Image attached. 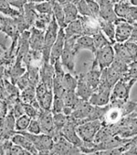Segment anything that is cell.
Segmentation results:
<instances>
[{
    "label": "cell",
    "mask_w": 137,
    "mask_h": 155,
    "mask_svg": "<svg viewBox=\"0 0 137 155\" xmlns=\"http://www.w3.org/2000/svg\"><path fill=\"white\" fill-rule=\"evenodd\" d=\"M111 135L130 139L137 135V117L125 116L117 123L104 126Z\"/></svg>",
    "instance_id": "cell-1"
},
{
    "label": "cell",
    "mask_w": 137,
    "mask_h": 155,
    "mask_svg": "<svg viewBox=\"0 0 137 155\" xmlns=\"http://www.w3.org/2000/svg\"><path fill=\"white\" fill-rule=\"evenodd\" d=\"M24 136H26L38 150L39 154H50V150L54 144V139L45 133L40 134H32L28 131H16Z\"/></svg>",
    "instance_id": "cell-2"
},
{
    "label": "cell",
    "mask_w": 137,
    "mask_h": 155,
    "mask_svg": "<svg viewBox=\"0 0 137 155\" xmlns=\"http://www.w3.org/2000/svg\"><path fill=\"white\" fill-rule=\"evenodd\" d=\"M113 44H108L100 49H98L93 53L95 55L94 61H92L91 68L102 70L109 67L114 60V50Z\"/></svg>",
    "instance_id": "cell-3"
},
{
    "label": "cell",
    "mask_w": 137,
    "mask_h": 155,
    "mask_svg": "<svg viewBox=\"0 0 137 155\" xmlns=\"http://www.w3.org/2000/svg\"><path fill=\"white\" fill-rule=\"evenodd\" d=\"M59 24L57 23L54 16H52V18L50 22L49 23L44 34V45L42 49V59L43 61H49V56H50V51L51 48L57 39L58 32H59Z\"/></svg>",
    "instance_id": "cell-4"
},
{
    "label": "cell",
    "mask_w": 137,
    "mask_h": 155,
    "mask_svg": "<svg viewBox=\"0 0 137 155\" xmlns=\"http://www.w3.org/2000/svg\"><path fill=\"white\" fill-rule=\"evenodd\" d=\"M101 126V121L100 119L89 120L79 124L76 127V131L84 142H92Z\"/></svg>",
    "instance_id": "cell-5"
},
{
    "label": "cell",
    "mask_w": 137,
    "mask_h": 155,
    "mask_svg": "<svg viewBox=\"0 0 137 155\" xmlns=\"http://www.w3.org/2000/svg\"><path fill=\"white\" fill-rule=\"evenodd\" d=\"M137 79H126L122 77L113 87L110 101L114 99L119 100H129L130 97V91L132 85L135 84Z\"/></svg>",
    "instance_id": "cell-6"
},
{
    "label": "cell",
    "mask_w": 137,
    "mask_h": 155,
    "mask_svg": "<svg viewBox=\"0 0 137 155\" xmlns=\"http://www.w3.org/2000/svg\"><path fill=\"white\" fill-rule=\"evenodd\" d=\"M37 119L40 122L41 132L50 135L54 140L61 136L60 131L57 130L53 122V113L51 110H43L40 113Z\"/></svg>",
    "instance_id": "cell-7"
},
{
    "label": "cell",
    "mask_w": 137,
    "mask_h": 155,
    "mask_svg": "<svg viewBox=\"0 0 137 155\" xmlns=\"http://www.w3.org/2000/svg\"><path fill=\"white\" fill-rule=\"evenodd\" d=\"M81 150L79 147L75 146L72 142L67 140L62 135L54 140L53 147L50 150V154H59V155H72V154H81Z\"/></svg>",
    "instance_id": "cell-8"
},
{
    "label": "cell",
    "mask_w": 137,
    "mask_h": 155,
    "mask_svg": "<svg viewBox=\"0 0 137 155\" xmlns=\"http://www.w3.org/2000/svg\"><path fill=\"white\" fill-rule=\"evenodd\" d=\"M115 25V37L114 40L116 42L123 43L130 39V36L132 31V25L127 22L123 18H117L114 22Z\"/></svg>",
    "instance_id": "cell-9"
},
{
    "label": "cell",
    "mask_w": 137,
    "mask_h": 155,
    "mask_svg": "<svg viewBox=\"0 0 137 155\" xmlns=\"http://www.w3.org/2000/svg\"><path fill=\"white\" fill-rule=\"evenodd\" d=\"M64 43H65V32H64V28H59L57 39L51 48L50 51V56H49V63L51 64H54V63L60 59L61 53L64 49Z\"/></svg>",
    "instance_id": "cell-10"
},
{
    "label": "cell",
    "mask_w": 137,
    "mask_h": 155,
    "mask_svg": "<svg viewBox=\"0 0 137 155\" xmlns=\"http://www.w3.org/2000/svg\"><path fill=\"white\" fill-rule=\"evenodd\" d=\"M30 37H29V48L32 51H42L44 45V34L45 30L39 29L34 26L30 27Z\"/></svg>",
    "instance_id": "cell-11"
},
{
    "label": "cell",
    "mask_w": 137,
    "mask_h": 155,
    "mask_svg": "<svg viewBox=\"0 0 137 155\" xmlns=\"http://www.w3.org/2000/svg\"><path fill=\"white\" fill-rule=\"evenodd\" d=\"M112 91L110 90H104L96 88L91 96L89 98V102L93 106L98 107H104L107 106L110 103V97H111Z\"/></svg>",
    "instance_id": "cell-12"
},
{
    "label": "cell",
    "mask_w": 137,
    "mask_h": 155,
    "mask_svg": "<svg viewBox=\"0 0 137 155\" xmlns=\"http://www.w3.org/2000/svg\"><path fill=\"white\" fill-rule=\"evenodd\" d=\"M98 3L100 5V18L114 23L118 17L114 12L113 4L110 0H98Z\"/></svg>",
    "instance_id": "cell-13"
},
{
    "label": "cell",
    "mask_w": 137,
    "mask_h": 155,
    "mask_svg": "<svg viewBox=\"0 0 137 155\" xmlns=\"http://www.w3.org/2000/svg\"><path fill=\"white\" fill-rule=\"evenodd\" d=\"M54 74V65L51 64L49 61H42L40 67V82L44 83L50 90H52L53 86Z\"/></svg>",
    "instance_id": "cell-14"
},
{
    "label": "cell",
    "mask_w": 137,
    "mask_h": 155,
    "mask_svg": "<svg viewBox=\"0 0 137 155\" xmlns=\"http://www.w3.org/2000/svg\"><path fill=\"white\" fill-rule=\"evenodd\" d=\"M100 74H101V70L96 68H91L86 73H81L79 75H81L84 79L86 84L89 85V87L92 91H94L100 84Z\"/></svg>",
    "instance_id": "cell-15"
},
{
    "label": "cell",
    "mask_w": 137,
    "mask_h": 155,
    "mask_svg": "<svg viewBox=\"0 0 137 155\" xmlns=\"http://www.w3.org/2000/svg\"><path fill=\"white\" fill-rule=\"evenodd\" d=\"M65 39H68L71 37H80L83 35V28L81 19L78 18L77 19L70 22L64 28Z\"/></svg>",
    "instance_id": "cell-16"
},
{
    "label": "cell",
    "mask_w": 137,
    "mask_h": 155,
    "mask_svg": "<svg viewBox=\"0 0 137 155\" xmlns=\"http://www.w3.org/2000/svg\"><path fill=\"white\" fill-rule=\"evenodd\" d=\"M10 140H12V142L14 144H18V145L21 146L22 148H24L25 150H27L30 154H39L38 150L35 148L33 143L26 136H24L18 132H16Z\"/></svg>",
    "instance_id": "cell-17"
},
{
    "label": "cell",
    "mask_w": 137,
    "mask_h": 155,
    "mask_svg": "<svg viewBox=\"0 0 137 155\" xmlns=\"http://www.w3.org/2000/svg\"><path fill=\"white\" fill-rule=\"evenodd\" d=\"M77 78H78V84L75 90L76 94L81 99L88 101L93 91L89 87V85L86 84V82L81 75H77Z\"/></svg>",
    "instance_id": "cell-18"
},
{
    "label": "cell",
    "mask_w": 137,
    "mask_h": 155,
    "mask_svg": "<svg viewBox=\"0 0 137 155\" xmlns=\"http://www.w3.org/2000/svg\"><path fill=\"white\" fill-rule=\"evenodd\" d=\"M75 49L77 51H79L80 50H89L92 53H94L95 47H94V41L92 36L81 35L78 37L75 43Z\"/></svg>",
    "instance_id": "cell-19"
},
{
    "label": "cell",
    "mask_w": 137,
    "mask_h": 155,
    "mask_svg": "<svg viewBox=\"0 0 137 155\" xmlns=\"http://www.w3.org/2000/svg\"><path fill=\"white\" fill-rule=\"evenodd\" d=\"M98 22H99V26L101 31H104L105 33V35L109 38L110 41L114 44L115 43V25L113 22H110L107 20H104L100 18H98Z\"/></svg>",
    "instance_id": "cell-20"
},
{
    "label": "cell",
    "mask_w": 137,
    "mask_h": 155,
    "mask_svg": "<svg viewBox=\"0 0 137 155\" xmlns=\"http://www.w3.org/2000/svg\"><path fill=\"white\" fill-rule=\"evenodd\" d=\"M38 15H39V13L35 9L34 3L27 2L24 5V8H23V17H24L25 20L27 21V23L30 27H32L34 25V22H35V20L37 19Z\"/></svg>",
    "instance_id": "cell-21"
},
{
    "label": "cell",
    "mask_w": 137,
    "mask_h": 155,
    "mask_svg": "<svg viewBox=\"0 0 137 155\" xmlns=\"http://www.w3.org/2000/svg\"><path fill=\"white\" fill-rule=\"evenodd\" d=\"M62 8L64 11V18H65L66 25L79 18V11L77 9L76 5H74L73 3L64 4L62 5Z\"/></svg>",
    "instance_id": "cell-22"
},
{
    "label": "cell",
    "mask_w": 137,
    "mask_h": 155,
    "mask_svg": "<svg viewBox=\"0 0 137 155\" xmlns=\"http://www.w3.org/2000/svg\"><path fill=\"white\" fill-rule=\"evenodd\" d=\"M52 4V9H53V16L59 24V28H65L66 23H65V18H64V11L62 5L59 4L57 0H50Z\"/></svg>",
    "instance_id": "cell-23"
},
{
    "label": "cell",
    "mask_w": 137,
    "mask_h": 155,
    "mask_svg": "<svg viewBox=\"0 0 137 155\" xmlns=\"http://www.w3.org/2000/svg\"><path fill=\"white\" fill-rule=\"evenodd\" d=\"M0 13L14 18L21 16L23 14V11H20L17 8L15 9V8L12 7L7 0H0Z\"/></svg>",
    "instance_id": "cell-24"
},
{
    "label": "cell",
    "mask_w": 137,
    "mask_h": 155,
    "mask_svg": "<svg viewBox=\"0 0 137 155\" xmlns=\"http://www.w3.org/2000/svg\"><path fill=\"white\" fill-rule=\"evenodd\" d=\"M27 73L29 78L30 85L36 87L40 82V68L38 65L31 64L27 67Z\"/></svg>",
    "instance_id": "cell-25"
},
{
    "label": "cell",
    "mask_w": 137,
    "mask_h": 155,
    "mask_svg": "<svg viewBox=\"0 0 137 155\" xmlns=\"http://www.w3.org/2000/svg\"><path fill=\"white\" fill-rule=\"evenodd\" d=\"M61 84L65 91H75L78 84V78L76 75H73L71 73L67 72L65 73L62 78Z\"/></svg>",
    "instance_id": "cell-26"
},
{
    "label": "cell",
    "mask_w": 137,
    "mask_h": 155,
    "mask_svg": "<svg viewBox=\"0 0 137 155\" xmlns=\"http://www.w3.org/2000/svg\"><path fill=\"white\" fill-rule=\"evenodd\" d=\"M64 105L66 107H70L72 109L81 102V98L77 96L75 91H65L64 95L62 97Z\"/></svg>",
    "instance_id": "cell-27"
},
{
    "label": "cell",
    "mask_w": 137,
    "mask_h": 155,
    "mask_svg": "<svg viewBox=\"0 0 137 155\" xmlns=\"http://www.w3.org/2000/svg\"><path fill=\"white\" fill-rule=\"evenodd\" d=\"M36 99V87L28 85L22 91H20V100L25 104H30Z\"/></svg>",
    "instance_id": "cell-28"
},
{
    "label": "cell",
    "mask_w": 137,
    "mask_h": 155,
    "mask_svg": "<svg viewBox=\"0 0 137 155\" xmlns=\"http://www.w3.org/2000/svg\"><path fill=\"white\" fill-rule=\"evenodd\" d=\"M54 98V94L52 90H49L44 96L38 98V102L43 110H51V106Z\"/></svg>",
    "instance_id": "cell-29"
},
{
    "label": "cell",
    "mask_w": 137,
    "mask_h": 155,
    "mask_svg": "<svg viewBox=\"0 0 137 155\" xmlns=\"http://www.w3.org/2000/svg\"><path fill=\"white\" fill-rule=\"evenodd\" d=\"M131 6L132 5L129 2L124 1V2H122V3L114 4L113 5V9H114V12H115V14H116V16L118 18L125 19L126 17L128 16Z\"/></svg>",
    "instance_id": "cell-30"
},
{
    "label": "cell",
    "mask_w": 137,
    "mask_h": 155,
    "mask_svg": "<svg viewBox=\"0 0 137 155\" xmlns=\"http://www.w3.org/2000/svg\"><path fill=\"white\" fill-rule=\"evenodd\" d=\"M52 15H49V14H40L38 15V18L34 22V27L39 28V29H41V30H46L49 23L50 22L51 18H52Z\"/></svg>",
    "instance_id": "cell-31"
},
{
    "label": "cell",
    "mask_w": 137,
    "mask_h": 155,
    "mask_svg": "<svg viewBox=\"0 0 137 155\" xmlns=\"http://www.w3.org/2000/svg\"><path fill=\"white\" fill-rule=\"evenodd\" d=\"M30 120H31V118L27 115H26V114L18 117L16 119V123H15V130H16V131L26 130L27 129L28 125H29Z\"/></svg>",
    "instance_id": "cell-32"
},
{
    "label": "cell",
    "mask_w": 137,
    "mask_h": 155,
    "mask_svg": "<svg viewBox=\"0 0 137 155\" xmlns=\"http://www.w3.org/2000/svg\"><path fill=\"white\" fill-rule=\"evenodd\" d=\"M68 116H66L63 112L53 114V122H54L55 129L60 131L65 124L68 122Z\"/></svg>",
    "instance_id": "cell-33"
},
{
    "label": "cell",
    "mask_w": 137,
    "mask_h": 155,
    "mask_svg": "<svg viewBox=\"0 0 137 155\" xmlns=\"http://www.w3.org/2000/svg\"><path fill=\"white\" fill-rule=\"evenodd\" d=\"M93 38V41H94V47H95V51L98 50V49H100L102 47H104L108 44H113L110 41H108L105 36L102 34L101 30L100 31H99L98 33L94 34L92 36Z\"/></svg>",
    "instance_id": "cell-34"
},
{
    "label": "cell",
    "mask_w": 137,
    "mask_h": 155,
    "mask_svg": "<svg viewBox=\"0 0 137 155\" xmlns=\"http://www.w3.org/2000/svg\"><path fill=\"white\" fill-rule=\"evenodd\" d=\"M34 7H35V9L37 10V12L40 14H49V15L53 14L52 4L50 1H45L41 3L34 4Z\"/></svg>",
    "instance_id": "cell-35"
},
{
    "label": "cell",
    "mask_w": 137,
    "mask_h": 155,
    "mask_svg": "<svg viewBox=\"0 0 137 155\" xmlns=\"http://www.w3.org/2000/svg\"><path fill=\"white\" fill-rule=\"evenodd\" d=\"M76 7L79 11V14H81L82 17H92L86 0H80L76 4Z\"/></svg>",
    "instance_id": "cell-36"
},
{
    "label": "cell",
    "mask_w": 137,
    "mask_h": 155,
    "mask_svg": "<svg viewBox=\"0 0 137 155\" xmlns=\"http://www.w3.org/2000/svg\"><path fill=\"white\" fill-rule=\"evenodd\" d=\"M123 77L126 79H137V61H133L128 64L127 74Z\"/></svg>",
    "instance_id": "cell-37"
},
{
    "label": "cell",
    "mask_w": 137,
    "mask_h": 155,
    "mask_svg": "<svg viewBox=\"0 0 137 155\" xmlns=\"http://www.w3.org/2000/svg\"><path fill=\"white\" fill-rule=\"evenodd\" d=\"M65 105L63 102L62 97H54L53 98V102H52V106H51V111L53 114L55 113H60L62 112L63 108H64Z\"/></svg>",
    "instance_id": "cell-38"
},
{
    "label": "cell",
    "mask_w": 137,
    "mask_h": 155,
    "mask_svg": "<svg viewBox=\"0 0 137 155\" xmlns=\"http://www.w3.org/2000/svg\"><path fill=\"white\" fill-rule=\"evenodd\" d=\"M86 2L91 12L92 18H100V5L98 1H96V0H86Z\"/></svg>",
    "instance_id": "cell-39"
},
{
    "label": "cell",
    "mask_w": 137,
    "mask_h": 155,
    "mask_svg": "<svg viewBox=\"0 0 137 155\" xmlns=\"http://www.w3.org/2000/svg\"><path fill=\"white\" fill-rule=\"evenodd\" d=\"M27 131L32 133V134H40L41 132V129H40V122L37 118H31L30 123L27 127Z\"/></svg>",
    "instance_id": "cell-40"
},
{
    "label": "cell",
    "mask_w": 137,
    "mask_h": 155,
    "mask_svg": "<svg viewBox=\"0 0 137 155\" xmlns=\"http://www.w3.org/2000/svg\"><path fill=\"white\" fill-rule=\"evenodd\" d=\"M13 113V115L15 116L16 118H18V117L22 116L25 114V103H23L20 99L14 105L12 110L10 111Z\"/></svg>",
    "instance_id": "cell-41"
},
{
    "label": "cell",
    "mask_w": 137,
    "mask_h": 155,
    "mask_svg": "<svg viewBox=\"0 0 137 155\" xmlns=\"http://www.w3.org/2000/svg\"><path fill=\"white\" fill-rule=\"evenodd\" d=\"M16 85L18 87V89H19L20 91H22L23 89H25L26 87H27L28 85H30L29 78H28V75H27V71H26L25 74H23L18 78V80L17 83H16Z\"/></svg>",
    "instance_id": "cell-42"
},
{
    "label": "cell",
    "mask_w": 137,
    "mask_h": 155,
    "mask_svg": "<svg viewBox=\"0 0 137 155\" xmlns=\"http://www.w3.org/2000/svg\"><path fill=\"white\" fill-rule=\"evenodd\" d=\"M41 111L36 109L31 104H25V114L27 115L30 118H37Z\"/></svg>",
    "instance_id": "cell-43"
},
{
    "label": "cell",
    "mask_w": 137,
    "mask_h": 155,
    "mask_svg": "<svg viewBox=\"0 0 137 155\" xmlns=\"http://www.w3.org/2000/svg\"><path fill=\"white\" fill-rule=\"evenodd\" d=\"M9 154H11V155H30V153L27 150H25L21 146H19L18 144H14V143L10 149Z\"/></svg>",
    "instance_id": "cell-44"
},
{
    "label": "cell",
    "mask_w": 137,
    "mask_h": 155,
    "mask_svg": "<svg viewBox=\"0 0 137 155\" xmlns=\"http://www.w3.org/2000/svg\"><path fill=\"white\" fill-rule=\"evenodd\" d=\"M7 1L12 7H14L15 8H17L20 11H23L24 5L27 3V0H7Z\"/></svg>",
    "instance_id": "cell-45"
},
{
    "label": "cell",
    "mask_w": 137,
    "mask_h": 155,
    "mask_svg": "<svg viewBox=\"0 0 137 155\" xmlns=\"http://www.w3.org/2000/svg\"><path fill=\"white\" fill-rule=\"evenodd\" d=\"M8 112V109L6 101L0 100V122L4 119V117L7 116Z\"/></svg>",
    "instance_id": "cell-46"
},
{
    "label": "cell",
    "mask_w": 137,
    "mask_h": 155,
    "mask_svg": "<svg viewBox=\"0 0 137 155\" xmlns=\"http://www.w3.org/2000/svg\"><path fill=\"white\" fill-rule=\"evenodd\" d=\"M8 97V93L5 89V86H4V83H3V80L0 81V100H6L7 98Z\"/></svg>",
    "instance_id": "cell-47"
},
{
    "label": "cell",
    "mask_w": 137,
    "mask_h": 155,
    "mask_svg": "<svg viewBox=\"0 0 137 155\" xmlns=\"http://www.w3.org/2000/svg\"><path fill=\"white\" fill-rule=\"evenodd\" d=\"M128 41L137 43V23L132 24V34Z\"/></svg>",
    "instance_id": "cell-48"
},
{
    "label": "cell",
    "mask_w": 137,
    "mask_h": 155,
    "mask_svg": "<svg viewBox=\"0 0 137 155\" xmlns=\"http://www.w3.org/2000/svg\"><path fill=\"white\" fill-rule=\"evenodd\" d=\"M6 64L0 61V81L3 80L6 76Z\"/></svg>",
    "instance_id": "cell-49"
},
{
    "label": "cell",
    "mask_w": 137,
    "mask_h": 155,
    "mask_svg": "<svg viewBox=\"0 0 137 155\" xmlns=\"http://www.w3.org/2000/svg\"><path fill=\"white\" fill-rule=\"evenodd\" d=\"M45 1H50V0H27V2H29V3H34V4H37V3H41V2H45Z\"/></svg>",
    "instance_id": "cell-50"
},
{
    "label": "cell",
    "mask_w": 137,
    "mask_h": 155,
    "mask_svg": "<svg viewBox=\"0 0 137 155\" xmlns=\"http://www.w3.org/2000/svg\"><path fill=\"white\" fill-rule=\"evenodd\" d=\"M57 1L61 5H64L67 3H72V0H57Z\"/></svg>",
    "instance_id": "cell-51"
},
{
    "label": "cell",
    "mask_w": 137,
    "mask_h": 155,
    "mask_svg": "<svg viewBox=\"0 0 137 155\" xmlns=\"http://www.w3.org/2000/svg\"><path fill=\"white\" fill-rule=\"evenodd\" d=\"M110 1L114 5V4H118V3H122V2H124L125 0H110Z\"/></svg>",
    "instance_id": "cell-52"
},
{
    "label": "cell",
    "mask_w": 137,
    "mask_h": 155,
    "mask_svg": "<svg viewBox=\"0 0 137 155\" xmlns=\"http://www.w3.org/2000/svg\"><path fill=\"white\" fill-rule=\"evenodd\" d=\"M129 3H130L132 6L137 7V0H129Z\"/></svg>",
    "instance_id": "cell-53"
},
{
    "label": "cell",
    "mask_w": 137,
    "mask_h": 155,
    "mask_svg": "<svg viewBox=\"0 0 137 155\" xmlns=\"http://www.w3.org/2000/svg\"><path fill=\"white\" fill-rule=\"evenodd\" d=\"M130 116H132V117H137V106H136V107H135V109L130 114Z\"/></svg>",
    "instance_id": "cell-54"
},
{
    "label": "cell",
    "mask_w": 137,
    "mask_h": 155,
    "mask_svg": "<svg viewBox=\"0 0 137 155\" xmlns=\"http://www.w3.org/2000/svg\"><path fill=\"white\" fill-rule=\"evenodd\" d=\"M0 154H4V152H3V150H2L1 147H0Z\"/></svg>",
    "instance_id": "cell-55"
}]
</instances>
